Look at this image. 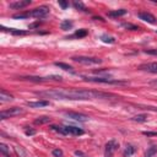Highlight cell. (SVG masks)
<instances>
[{
  "instance_id": "1",
  "label": "cell",
  "mask_w": 157,
  "mask_h": 157,
  "mask_svg": "<svg viewBox=\"0 0 157 157\" xmlns=\"http://www.w3.org/2000/svg\"><path fill=\"white\" fill-rule=\"evenodd\" d=\"M36 94L45 98L53 99H71V101H87V99H105V98H117L115 94L102 92V91H93V90H80V88H55V90H47L36 92Z\"/></svg>"
},
{
  "instance_id": "2",
  "label": "cell",
  "mask_w": 157,
  "mask_h": 157,
  "mask_svg": "<svg viewBox=\"0 0 157 157\" xmlns=\"http://www.w3.org/2000/svg\"><path fill=\"white\" fill-rule=\"evenodd\" d=\"M49 13V7L45 5H42L39 7H36L31 11L23 12V13H18V15H13V18H28V17H33V18H43Z\"/></svg>"
},
{
  "instance_id": "3",
  "label": "cell",
  "mask_w": 157,
  "mask_h": 157,
  "mask_svg": "<svg viewBox=\"0 0 157 157\" xmlns=\"http://www.w3.org/2000/svg\"><path fill=\"white\" fill-rule=\"evenodd\" d=\"M53 130L63 134V135H72V136H78V135H82L83 134V130L81 128H77V126H71V125H65V126H56V125H53L52 126Z\"/></svg>"
},
{
  "instance_id": "4",
  "label": "cell",
  "mask_w": 157,
  "mask_h": 157,
  "mask_svg": "<svg viewBox=\"0 0 157 157\" xmlns=\"http://www.w3.org/2000/svg\"><path fill=\"white\" fill-rule=\"evenodd\" d=\"M85 81H90V82H98V83H109V85H128L126 81H119V80H114L112 77L108 76H97V77H91V76H82Z\"/></svg>"
},
{
  "instance_id": "5",
  "label": "cell",
  "mask_w": 157,
  "mask_h": 157,
  "mask_svg": "<svg viewBox=\"0 0 157 157\" xmlns=\"http://www.w3.org/2000/svg\"><path fill=\"white\" fill-rule=\"evenodd\" d=\"M72 60H74V61H76V63L83 64V65H97V64H101V63H102V59H99V58H93V56H82V55L72 56Z\"/></svg>"
},
{
  "instance_id": "6",
  "label": "cell",
  "mask_w": 157,
  "mask_h": 157,
  "mask_svg": "<svg viewBox=\"0 0 157 157\" xmlns=\"http://www.w3.org/2000/svg\"><path fill=\"white\" fill-rule=\"evenodd\" d=\"M22 113H23V109H22V108L12 107V108H9V109H5V110H1V113H0V119L12 118V117L20 115V114H22Z\"/></svg>"
},
{
  "instance_id": "7",
  "label": "cell",
  "mask_w": 157,
  "mask_h": 157,
  "mask_svg": "<svg viewBox=\"0 0 157 157\" xmlns=\"http://www.w3.org/2000/svg\"><path fill=\"white\" fill-rule=\"evenodd\" d=\"M23 80H28V81H33V82H45L49 80H55V81H61V76L58 75H52V76H47V77H38V76H26V77H21Z\"/></svg>"
},
{
  "instance_id": "8",
  "label": "cell",
  "mask_w": 157,
  "mask_h": 157,
  "mask_svg": "<svg viewBox=\"0 0 157 157\" xmlns=\"http://www.w3.org/2000/svg\"><path fill=\"white\" fill-rule=\"evenodd\" d=\"M119 144L115 140H109L105 144V150H104V157H113L114 151L118 148Z\"/></svg>"
},
{
  "instance_id": "9",
  "label": "cell",
  "mask_w": 157,
  "mask_h": 157,
  "mask_svg": "<svg viewBox=\"0 0 157 157\" xmlns=\"http://www.w3.org/2000/svg\"><path fill=\"white\" fill-rule=\"evenodd\" d=\"M137 17H139L140 20L147 22V23L157 25V18H156L152 13H150V12H147V11H141V12H139V13H137Z\"/></svg>"
},
{
  "instance_id": "10",
  "label": "cell",
  "mask_w": 157,
  "mask_h": 157,
  "mask_svg": "<svg viewBox=\"0 0 157 157\" xmlns=\"http://www.w3.org/2000/svg\"><path fill=\"white\" fill-rule=\"evenodd\" d=\"M28 5H31V0H17V1L10 2L9 7L12 9V10H21V9H23Z\"/></svg>"
},
{
  "instance_id": "11",
  "label": "cell",
  "mask_w": 157,
  "mask_h": 157,
  "mask_svg": "<svg viewBox=\"0 0 157 157\" xmlns=\"http://www.w3.org/2000/svg\"><path fill=\"white\" fill-rule=\"evenodd\" d=\"M65 115L72 120H76V121H86L88 119L87 115L85 114H81V113H76V112H66Z\"/></svg>"
},
{
  "instance_id": "12",
  "label": "cell",
  "mask_w": 157,
  "mask_h": 157,
  "mask_svg": "<svg viewBox=\"0 0 157 157\" xmlns=\"http://www.w3.org/2000/svg\"><path fill=\"white\" fill-rule=\"evenodd\" d=\"M140 70L147 71V72H152V74H157V61L153 63H147V64H141L139 66Z\"/></svg>"
},
{
  "instance_id": "13",
  "label": "cell",
  "mask_w": 157,
  "mask_h": 157,
  "mask_svg": "<svg viewBox=\"0 0 157 157\" xmlns=\"http://www.w3.org/2000/svg\"><path fill=\"white\" fill-rule=\"evenodd\" d=\"M27 105L29 108H42V107H47L49 105L48 101H36V102H27Z\"/></svg>"
},
{
  "instance_id": "14",
  "label": "cell",
  "mask_w": 157,
  "mask_h": 157,
  "mask_svg": "<svg viewBox=\"0 0 157 157\" xmlns=\"http://www.w3.org/2000/svg\"><path fill=\"white\" fill-rule=\"evenodd\" d=\"M125 13H126V10H125V9H119V10L109 11V12L107 13V16L110 17V18H117V17H120V16H123V15H125Z\"/></svg>"
},
{
  "instance_id": "15",
  "label": "cell",
  "mask_w": 157,
  "mask_h": 157,
  "mask_svg": "<svg viewBox=\"0 0 157 157\" xmlns=\"http://www.w3.org/2000/svg\"><path fill=\"white\" fill-rule=\"evenodd\" d=\"M12 99H13L12 94L7 93L5 90H1V91H0V101H1V102H10V101H12Z\"/></svg>"
},
{
  "instance_id": "16",
  "label": "cell",
  "mask_w": 157,
  "mask_h": 157,
  "mask_svg": "<svg viewBox=\"0 0 157 157\" xmlns=\"http://www.w3.org/2000/svg\"><path fill=\"white\" fill-rule=\"evenodd\" d=\"M135 151H136L135 146H132V145H126V147H125L123 155H124V157H130V156H132V155L135 153Z\"/></svg>"
},
{
  "instance_id": "17",
  "label": "cell",
  "mask_w": 157,
  "mask_h": 157,
  "mask_svg": "<svg viewBox=\"0 0 157 157\" xmlns=\"http://www.w3.org/2000/svg\"><path fill=\"white\" fill-rule=\"evenodd\" d=\"M47 123H50V117H47V115H43V117H38L36 120H34V124H47Z\"/></svg>"
},
{
  "instance_id": "18",
  "label": "cell",
  "mask_w": 157,
  "mask_h": 157,
  "mask_svg": "<svg viewBox=\"0 0 157 157\" xmlns=\"http://www.w3.org/2000/svg\"><path fill=\"white\" fill-rule=\"evenodd\" d=\"M71 27H72V22H71L70 20H64V21H61V23H60V28L64 29V31H67V29H70Z\"/></svg>"
},
{
  "instance_id": "19",
  "label": "cell",
  "mask_w": 157,
  "mask_h": 157,
  "mask_svg": "<svg viewBox=\"0 0 157 157\" xmlns=\"http://www.w3.org/2000/svg\"><path fill=\"white\" fill-rule=\"evenodd\" d=\"M2 31H7L12 34H16V36H20V34H26L27 32L26 31H18V29H13V28H5V27H1Z\"/></svg>"
},
{
  "instance_id": "20",
  "label": "cell",
  "mask_w": 157,
  "mask_h": 157,
  "mask_svg": "<svg viewBox=\"0 0 157 157\" xmlns=\"http://www.w3.org/2000/svg\"><path fill=\"white\" fill-rule=\"evenodd\" d=\"M55 66H58V67H60V69H63V70H65V71H72V66H70L69 64H65V63H59V61H56V63H55Z\"/></svg>"
},
{
  "instance_id": "21",
  "label": "cell",
  "mask_w": 157,
  "mask_h": 157,
  "mask_svg": "<svg viewBox=\"0 0 157 157\" xmlns=\"http://www.w3.org/2000/svg\"><path fill=\"white\" fill-rule=\"evenodd\" d=\"M156 153H157V146H151V147L147 148V151L145 153V157H152Z\"/></svg>"
},
{
  "instance_id": "22",
  "label": "cell",
  "mask_w": 157,
  "mask_h": 157,
  "mask_svg": "<svg viewBox=\"0 0 157 157\" xmlns=\"http://www.w3.org/2000/svg\"><path fill=\"white\" fill-rule=\"evenodd\" d=\"M87 34H88L87 29H85V28H81V29L76 31V33H75L74 36H75V37H77V38H83V37H86Z\"/></svg>"
},
{
  "instance_id": "23",
  "label": "cell",
  "mask_w": 157,
  "mask_h": 157,
  "mask_svg": "<svg viewBox=\"0 0 157 157\" xmlns=\"http://www.w3.org/2000/svg\"><path fill=\"white\" fill-rule=\"evenodd\" d=\"M72 5H74V7L76 9V10H81V11H87L86 10V7H85V5L81 2V1H74L72 2Z\"/></svg>"
},
{
  "instance_id": "24",
  "label": "cell",
  "mask_w": 157,
  "mask_h": 157,
  "mask_svg": "<svg viewBox=\"0 0 157 157\" xmlns=\"http://www.w3.org/2000/svg\"><path fill=\"white\" fill-rule=\"evenodd\" d=\"M146 115L145 114H139V115H135L134 118H132V120L134 121H137V123H144V121H146Z\"/></svg>"
},
{
  "instance_id": "25",
  "label": "cell",
  "mask_w": 157,
  "mask_h": 157,
  "mask_svg": "<svg viewBox=\"0 0 157 157\" xmlns=\"http://www.w3.org/2000/svg\"><path fill=\"white\" fill-rule=\"evenodd\" d=\"M101 39L104 42V43H114V38L113 37H109V36H105V34H103L102 37H101Z\"/></svg>"
},
{
  "instance_id": "26",
  "label": "cell",
  "mask_w": 157,
  "mask_h": 157,
  "mask_svg": "<svg viewBox=\"0 0 157 157\" xmlns=\"http://www.w3.org/2000/svg\"><path fill=\"white\" fill-rule=\"evenodd\" d=\"M123 27H125V28H128V29H131V31H136V29H139V27H137V26L131 25V23H124V25H123Z\"/></svg>"
},
{
  "instance_id": "27",
  "label": "cell",
  "mask_w": 157,
  "mask_h": 157,
  "mask_svg": "<svg viewBox=\"0 0 157 157\" xmlns=\"http://www.w3.org/2000/svg\"><path fill=\"white\" fill-rule=\"evenodd\" d=\"M0 150H1L2 155H5V156L9 155V148H7V146H6L5 144H1V145H0Z\"/></svg>"
},
{
  "instance_id": "28",
  "label": "cell",
  "mask_w": 157,
  "mask_h": 157,
  "mask_svg": "<svg viewBox=\"0 0 157 157\" xmlns=\"http://www.w3.org/2000/svg\"><path fill=\"white\" fill-rule=\"evenodd\" d=\"M53 156L54 157H63V151L60 148H55V150H53Z\"/></svg>"
},
{
  "instance_id": "29",
  "label": "cell",
  "mask_w": 157,
  "mask_h": 157,
  "mask_svg": "<svg viewBox=\"0 0 157 157\" xmlns=\"http://www.w3.org/2000/svg\"><path fill=\"white\" fill-rule=\"evenodd\" d=\"M146 54H150V55H157V49H147L145 50Z\"/></svg>"
},
{
  "instance_id": "30",
  "label": "cell",
  "mask_w": 157,
  "mask_h": 157,
  "mask_svg": "<svg viewBox=\"0 0 157 157\" xmlns=\"http://www.w3.org/2000/svg\"><path fill=\"white\" fill-rule=\"evenodd\" d=\"M144 135H146V136H157V131H144Z\"/></svg>"
},
{
  "instance_id": "31",
  "label": "cell",
  "mask_w": 157,
  "mask_h": 157,
  "mask_svg": "<svg viewBox=\"0 0 157 157\" xmlns=\"http://www.w3.org/2000/svg\"><path fill=\"white\" fill-rule=\"evenodd\" d=\"M25 132H26V135H34L36 134V130H33V129H26Z\"/></svg>"
},
{
  "instance_id": "32",
  "label": "cell",
  "mask_w": 157,
  "mask_h": 157,
  "mask_svg": "<svg viewBox=\"0 0 157 157\" xmlns=\"http://www.w3.org/2000/svg\"><path fill=\"white\" fill-rule=\"evenodd\" d=\"M59 6H61L63 9H66V7L69 6V4H67V2H65V1H59Z\"/></svg>"
},
{
  "instance_id": "33",
  "label": "cell",
  "mask_w": 157,
  "mask_h": 157,
  "mask_svg": "<svg viewBox=\"0 0 157 157\" xmlns=\"http://www.w3.org/2000/svg\"><path fill=\"white\" fill-rule=\"evenodd\" d=\"M75 155H76V156H83V153H82V152H80V151H76V152H75Z\"/></svg>"
},
{
  "instance_id": "34",
  "label": "cell",
  "mask_w": 157,
  "mask_h": 157,
  "mask_svg": "<svg viewBox=\"0 0 157 157\" xmlns=\"http://www.w3.org/2000/svg\"><path fill=\"white\" fill-rule=\"evenodd\" d=\"M151 85H152V86H156V87H157V80H155V81H151Z\"/></svg>"
},
{
  "instance_id": "35",
  "label": "cell",
  "mask_w": 157,
  "mask_h": 157,
  "mask_svg": "<svg viewBox=\"0 0 157 157\" xmlns=\"http://www.w3.org/2000/svg\"><path fill=\"white\" fill-rule=\"evenodd\" d=\"M156 33H157V29H156Z\"/></svg>"
}]
</instances>
